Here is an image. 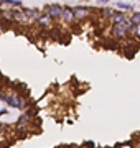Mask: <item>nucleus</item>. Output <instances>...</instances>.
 <instances>
[{
  "label": "nucleus",
  "instance_id": "nucleus-1",
  "mask_svg": "<svg viewBox=\"0 0 140 148\" xmlns=\"http://www.w3.org/2000/svg\"><path fill=\"white\" fill-rule=\"evenodd\" d=\"M132 21L129 18H125L124 21H120V23H114L112 25V36L115 40H122V38L129 36L130 35V30H132Z\"/></svg>",
  "mask_w": 140,
  "mask_h": 148
},
{
  "label": "nucleus",
  "instance_id": "nucleus-2",
  "mask_svg": "<svg viewBox=\"0 0 140 148\" xmlns=\"http://www.w3.org/2000/svg\"><path fill=\"white\" fill-rule=\"evenodd\" d=\"M0 99H2V101H5L8 106L15 107V109H25V107H27L25 101H23L20 95H16L15 92H12V90H7L5 94H2V95H0Z\"/></svg>",
  "mask_w": 140,
  "mask_h": 148
},
{
  "label": "nucleus",
  "instance_id": "nucleus-3",
  "mask_svg": "<svg viewBox=\"0 0 140 148\" xmlns=\"http://www.w3.org/2000/svg\"><path fill=\"white\" fill-rule=\"evenodd\" d=\"M61 12H63V7H61V5L51 3V5H48V7H46V8L43 10V13H46V15H48L51 20H59V16H61Z\"/></svg>",
  "mask_w": 140,
  "mask_h": 148
},
{
  "label": "nucleus",
  "instance_id": "nucleus-4",
  "mask_svg": "<svg viewBox=\"0 0 140 148\" xmlns=\"http://www.w3.org/2000/svg\"><path fill=\"white\" fill-rule=\"evenodd\" d=\"M59 20L63 21L65 25H73L74 23V13H73V8H69V7H65L63 8V12H61V16H59Z\"/></svg>",
  "mask_w": 140,
  "mask_h": 148
},
{
  "label": "nucleus",
  "instance_id": "nucleus-5",
  "mask_svg": "<svg viewBox=\"0 0 140 148\" xmlns=\"http://www.w3.org/2000/svg\"><path fill=\"white\" fill-rule=\"evenodd\" d=\"M73 13H74L76 21H82V20H86V18H89L91 10L86 8V7H76V8H73Z\"/></svg>",
  "mask_w": 140,
  "mask_h": 148
},
{
  "label": "nucleus",
  "instance_id": "nucleus-6",
  "mask_svg": "<svg viewBox=\"0 0 140 148\" xmlns=\"http://www.w3.org/2000/svg\"><path fill=\"white\" fill-rule=\"evenodd\" d=\"M35 23H36L40 28H45V30H49V28L53 27V20H51L46 13H43V12H41V15L38 16V20L35 21Z\"/></svg>",
  "mask_w": 140,
  "mask_h": 148
},
{
  "label": "nucleus",
  "instance_id": "nucleus-7",
  "mask_svg": "<svg viewBox=\"0 0 140 148\" xmlns=\"http://www.w3.org/2000/svg\"><path fill=\"white\" fill-rule=\"evenodd\" d=\"M13 21L20 23V25H27V23H30L27 13H25V10H20V8H13Z\"/></svg>",
  "mask_w": 140,
  "mask_h": 148
},
{
  "label": "nucleus",
  "instance_id": "nucleus-8",
  "mask_svg": "<svg viewBox=\"0 0 140 148\" xmlns=\"http://www.w3.org/2000/svg\"><path fill=\"white\" fill-rule=\"evenodd\" d=\"M127 16H125L124 12H115L112 15V18H110V25H114V23H120V21H124Z\"/></svg>",
  "mask_w": 140,
  "mask_h": 148
},
{
  "label": "nucleus",
  "instance_id": "nucleus-9",
  "mask_svg": "<svg viewBox=\"0 0 140 148\" xmlns=\"http://www.w3.org/2000/svg\"><path fill=\"white\" fill-rule=\"evenodd\" d=\"M32 122V117L28 115V114H23V115L18 117V120H16V127H23V125H28Z\"/></svg>",
  "mask_w": 140,
  "mask_h": 148
},
{
  "label": "nucleus",
  "instance_id": "nucleus-10",
  "mask_svg": "<svg viewBox=\"0 0 140 148\" xmlns=\"http://www.w3.org/2000/svg\"><path fill=\"white\" fill-rule=\"evenodd\" d=\"M2 21H13V8L12 10H0Z\"/></svg>",
  "mask_w": 140,
  "mask_h": 148
},
{
  "label": "nucleus",
  "instance_id": "nucleus-11",
  "mask_svg": "<svg viewBox=\"0 0 140 148\" xmlns=\"http://www.w3.org/2000/svg\"><path fill=\"white\" fill-rule=\"evenodd\" d=\"M130 35H132L135 40H139V41H140V23H137V25H134V27H132Z\"/></svg>",
  "mask_w": 140,
  "mask_h": 148
},
{
  "label": "nucleus",
  "instance_id": "nucleus-12",
  "mask_svg": "<svg viewBox=\"0 0 140 148\" xmlns=\"http://www.w3.org/2000/svg\"><path fill=\"white\" fill-rule=\"evenodd\" d=\"M114 13H115V10H112V8H107V10L102 12V18H104V20H109V21H110V18H112Z\"/></svg>",
  "mask_w": 140,
  "mask_h": 148
},
{
  "label": "nucleus",
  "instance_id": "nucleus-13",
  "mask_svg": "<svg viewBox=\"0 0 140 148\" xmlns=\"http://www.w3.org/2000/svg\"><path fill=\"white\" fill-rule=\"evenodd\" d=\"M129 20L132 21V25H137V23H140V12H137V13H132Z\"/></svg>",
  "mask_w": 140,
  "mask_h": 148
},
{
  "label": "nucleus",
  "instance_id": "nucleus-14",
  "mask_svg": "<svg viewBox=\"0 0 140 148\" xmlns=\"http://www.w3.org/2000/svg\"><path fill=\"white\" fill-rule=\"evenodd\" d=\"M117 7H120V8H124V10H132V7L127 5V3H117Z\"/></svg>",
  "mask_w": 140,
  "mask_h": 148
},
{
  "label": "nucleus",
  "instance_id": "nucleus-15",
  "mask_svg": "<svg viewBox=\"0 0 140 148\" xmlns=\"http://www.w3.org/2000/svg\"><path fill=\"white\" fill-rule=\"evenodd\" d=\"M7 114V110H0V115H5Z\"/></svg>",
  "mask_w": 140,
  "mask_h": 148
},
{
  "label": "nucleus",
  "instance_id": "nucleus-16",
  "mask_svg": "<svg viewBox=\"0 0 140 148\" xmlns=\"http://www.w3.org/2000/svg\"><path fill=\"white\" fill-rule=\"evenodd\" d=\"M2 94H3V92H2V87H0V95H2Z\"/></svg>",
  "mask_w": 140,
  "mask_h": 148
},
{
  "label": "nucleus",
  "instance_id": "nucleus-17",
  "mask_svg": "<svg viewBox=\"0 0 140 148\" xmlns=\"http://www.w3.org/2000/svg\"><path fill=\"white\" fill-rule=\"evenodd\" d=\"M137 148H140V142H139V145H137Z\"/></svg>",
  "mask_w": 140,
  "mask_h": 148
},
{
  "label": "nucleus",
  "instance_id": "nucleus-18",
  "mask_svg": "<svg viewBox=\"0 0 140 148\" xmlns=\"http://www.w3.org/2000/svg\"><path fill=\"white\" fill-rule=\"evenodd\" d=\"M0 21H2V13H0Z\"/></svg>",
  "mask_w": 140,
  "mask_h": 148
},
{
  "label": "nucleus",
  "instance_id": "nucleus-19",
  "mask_svg": "<svg viewBox=\"0 0 140 148\" xmlns=\"http://www.w3.org/2000/svg\"><path fill=\"white\" fill-rule=\"evenodd\" d=\"M59 148H65V147H59Z\"/></svg>",
  "mask_w": 140,
  "mask_h": 148
},
{
  "label": "nucleus",
  "instance_id": "nucleus-20",
  "mask_svg": "<svg viewBox=\"0 0 140 148\" xmlns=\"http://www.w3.org/2000/svg\"><path fill=\"white\" fill-rule=\"evenodd\" d=\"M130 148H132V147H130Z\"/></svg>",
  "mask_w": 140,
  "mask_h": 148
}]
</instances>
